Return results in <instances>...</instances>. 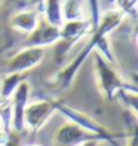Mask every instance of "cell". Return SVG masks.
Segmentation results:
<instances>
[{
    "mask_svg": "<svg viewBox=\"0 0 138 146\" xmlns=\"http://www.w3.org/2000/svg\"><path fill=\"white\" fill-rule=\"evenodd\" d=\"M30 92L31 87L28 81L25 79L16 87L14 91V94L9 98V104H11V130L21 134L25 131V125H24V112L25 108L28 104L30 100Z\"/></svg>",
    "mask_w": 138,
    "mask_h": 146,
    "instance_id": "5b68a950",
    "label": "cell"
},
{
    "mask_svg": "<svg viewBox=\"0 0 138 146\" xmlns=\"http://www.w3.org/2000/svg\"><path fill=\"white\" fill-rule=\"evenodd\" d=\"M88 9H89V21L92 24V31L100 23L101 18V9H100V0H88Z\"/></svg>",
    "mask_w": 138,
    "mask_h": 146,
    "instance_id": "9a60e30c",
    "label": "cell"
},
{
    "mask_svg": "<svg viewBox=\"0 0 138 146\" xmlns=\"http://www.w3.org/2000/svg\"><path fill=\"white\" fill-rule=\"evenodd\" d=\"M25 79H27L25 73H6L0 81V96L9 100L16 87Z\"/></svg>",
    "mask_w": 138,
    "mask_h": 146,
    "instance_id": "4fadbf2b",
    "label": "cell"
},
{
    "mask_svg": "<svg viewBox=\"0 0 138 146\" xmlns=\"http://www.w3.org/2000/svg\"><path fill=\"white\" fill-rule=\"evenodd\" d=\"M123 19H125V15L116 9H110L107 12H104V14H101L100 23L95 27V30L89 35L86 45L83 46L82 51L62 70H60L55 75V85H58L60 90H65L73 84L77 72L80 70L83 63L91 57V54L100 46V43L104 39H107L110 36V33H113L123 23Z\"/></svg>",
    "mask_w": 138,
    "mask_h": 146,
    "instance_id": "6da1fadb",
    "label": "cell"
},
{
    "mask_svg": "<svg viewBox=\"0 0 138 146\" xmlns=\"http://www.w3.org/2000/svg\"><path fill=\"white\" fill-rule=\"evenodd\" d=\"M57 112H60L62 116L67 118V121L76 124L77 127H80L82 130L88 131L91 134H94L95 137H98L101 142H108V143L117 145V139L123 137L119 133L110 131L107 127H104L103 124H100L97 119L89 116L88 113L71 108V106H68L67 103H64L61 100H58V103H57Z\"/></svg>",
    "mask_w": 138,
    "mask_h": 146,
    "instance_id": "3957f363",
    "label": "cell"
},
{
    "mask_svg": "<svg viewBox=\"0 0 138 146\" xmlns=\"http://www.w3.org/2000/svg\"><path fill=\"white\" fill-rule=\"evenodd\" d=\"M92 33V24L88 18L74 19V21H64L60 27V42L65 43V49H70L76 42Z\"/></svg>",
    "mask_w": 138,
    "mask_h": 146,
    "instance_id": "ba28073f",
    "label": "cell"
},
{
    "mask_svg": "<svg viewBox=\"0 0 138 146\" xmlns=\"http://www.w3.org/2000/svg\"><path fill=\"white\" fill-rule=\"evenodd\" d=\"M40 11L43 14L45 23L49 25L60 29L64 24L62 18V0H45L40 6Z\"/></svg>",
    "mask_w": 138,
    "mask_h": 146,
    "instance_id": "8fae6325",
    "label": "cell"
},
{
    "mask_svg": "<svg viewBox=\"0 0 138 146\" xmlns=\"http://www.w3.org/2000/svg\"><path fill=\"white\" fill-rule=\"evenodd\" d=\"M37 2H39V5H40V6H42V3L45 2V0H37Z\"/></svg>",
    "mask_w": 138,
    "mask_h": 146,
    "instance_id": "2e32d148",
    "label": "cell"
},
{
    "mask_svg": "<svg viewBox=\"0 0 138 146\" xmlns=\"http://www.w3.org/2000/svg\"><path fill=\"white\" fill-rule=\"evenodd\" d=\"M27 146H42V145H27Z\"/></svg>",
    "mask_w": 138,
    "mask_h": 146,
    "instance_id": "e0dca14e",
    "label": "cell"
},
{
    "mask_svg": "<svg viewBox=\"0 0 138 146\" xmlns=\"http://www.w3.org/2000/svg\"><path fill=\"white\" fill-rule=\"evenodd\" d=\"M60 42V29L49 25L48 23H39L25 39V46H36V48H48Z\"/></svg>",
    "mask_w": 138,
    "mask_h": 146,
    "instance_id": "9c48e42d",
    "label": "cell"
},
{
    "mask_svg": "<svg viewBox=\"0 0 138 146\" xmlns=\"http://www.w3.org/2000/svg\"><path fill=\"white\" fill-rule=\"evenodd\" d=\"M92 54H94L95 82H97V87L100 90L101 96L106 98V100L113 102L120 90L132 87V85H129L128 81H125L122 78V75L114 67V64L107 61V60L101 54H98L97 51H94Z\"/></svg>",
    "mask_w": 138,
    "mask_h": 146,
    "instance_id": "7a4b0ae2",
    "label": "cell"
},
{
    "mask_svg": "<svg viewBox=\"0 0 138 146\" xmlns=\"http://www.w3.org/2000/svg\"><path fill=\"white\" fill-rule=\"evenodd\" d=\"M40 23V14L37 9H27V11H19L16 14L11 17V27L19 31V33H30L37 27V24Z\"/></svg>",
    "mask_w": 138,
    "mask_h": 146,
    "instance_id": "30bf717a",
    "label": "cell"
},
{
    "mask_svg": "<svg viewBox=\"0 0 138 146\" xmlns=\"http://www.w3.org/2000/svg\"><path fill=\"white\" fill-rule=\"evenodd\" d=\"M86 6L83 0H62V18L64 21H74V19L86 18Z\"/></svg>",
    "mask_w": 138,
    "mask_h": 146,
    "instance_id": "7c38bea8",
    "label": "cell"
},
{
    "mask_svg": "<svg viewBox=\"0 0 138 146\" xmlns=\"http://www.w3.org/2000/svg\"><path fill=\"white\" fill-rule=\"evenodd\" d=\"M88 140H100V139L88 131L82 130L80 127H77L76 124L70 122V121L62 124L57 130L55 137H54L55 146H80L82 143L88 142Z\"/></svg>",
    "mask_w": 138,
    "mask_h": 146,
    "instance_id": "52a82bcc",
    "label": "cell"
},
{
    "mask_svg": "<svg viewBox=\"0 0 138 146\" xmlns=\"http://www.w3.org/2000/svg\"><path fill=\"white\" fill-rule=\"evenodd\" d=\"M45 55V48L24 46L8 61V72L6 73H27L28 70L37 67L43 61Z\"/></svg>",
    "mask_w": 138,
    "mask_h": 146,
    "instance_id": "8992f818",
    "label": "cell"
},
{
    "mask_svg": "<svg viewBox=\"0 0 138 146\" xmlns=\"http://www.w3.org/2000/svg\"><path fill=\"white\" fill-rule=\"evenodd\" d=\"M57 103L58 100H54V98H42V100H36L31 103L28 102L24 112L25 128H28L33 133L42 130L51 119V116L57 112Z\"/></svg>",
    "mask_w": 138,
    "mask_h": 146,
    "instance_id": "277c9868",
    "label": "cell"
},
{
    "mask_svg": "<svg viewBox=\"0 0 138 146\" xmlns=\"http://www.w3.org/2000/svg\"><path fill=\"white\" fill-rule=\"evenodd\" d=\"M114 9L122 12L125 17L137 15V0H114Z\"/></svg>",
    "mask_w": 138,
    "mask_h": 146,
    "instance_id": "5bb4252c",
    "label": "cell"
}]
</instances>
